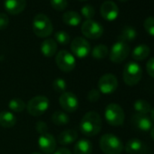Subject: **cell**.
<instances>
[{
  "label": "cell",
  "mask_w": 154,
  "mask_h": 154,
  "mask_svg": "<svg viewBox=\"0 0 154 154\" xmlns=\"http://www.w3.org/2000/svg\"><path fill=\"white\" fill-rule=\"evenodd\" d=\"M103 127V121L100 114L94 111L86 112L81 120L80 130L83 134L93 137L97 135Z\"/></svg>",
  "instance_id": "cell-1"
},
{
  "label": "cell",
  "mask_w": 154,
  "mask_h": 154,
  "mask_svg": "<svg viewBox=\"0 0 154 154\" xmlns=\"http://www.w3.org/2000/svg\"><path fill=\"white\" fill-rule=\"evenodd\" d=\"M100 148L105 154H121L124 146L119 137L112 133H106L100 139Z\"/></svg>",
  "instance_id": "cell-2"
},
{
  "label": "cell",
  "mask_w": 154,
  "mask_h": 154,
  "mask_svg": "<svg viewBox=\"0 0 154 154\" xmlns=\"http://www.w3.org/2000/svg\"><path fill=\"white\" fill-rule=\"evenodd\" d=\"M33 31L40 38L48 37L53 33V24L45 14H37L33 19Z\"/></svg>",
  "instance_id": "cell-3"
},
{
  "label": "cell",
  "mask_w": 154,
  "mask_h": 154,
  "mask_svg": "<svg viewBox=\"0 0 154 154\" xmlns=\"http://www.w3.org/2000/svg\"><path fill=\"white\" fill-rule=\"evenodd\" d=\"M142 77V69L136 62H129L123 68L122 78L128 86L138 85Z\"/></svg>",
  "instance_id": "cell-4"
},
{
  "label": "cell",
  "mask_w": 154,
  "mask_h": 154,
  "mask_svg": "<svg viewBox=\"0 0 154 154\" xmlns=\"http://www.w3.org/2000/svg\"><path fill=\"white\" fill-rule=\"evenodd\" d=\"M104 117L106 122L114 127L122 126L125 120V113L123 109L117 103H110L106 106L104 111Z\"/></svg>",
  "instance_id": "cell-5"
},
{
  "label": "cell",
  "mask_w": 154,
  "mask_h": 154,
  "mask_svg": "<svg viewBox=\"0 0 154 154\" xmlns=\"http://www.w3.org/2000/svg\"><path fill=\"white\" fill-rule=\"evenodd\" d=\"M50 106V102L47 97L37 95L32 98L26 104L27 112L35 117L40 116L45 113Z\"/></svg>",
  "instance_id": "cell-6"
},
{
  "label": "cell",
  "mask_w": 154,
  "mask_h": 154,
  "mask_svg": "<svg viewBox=\"0 0 154 154\" xmlns=\"http://www.w3.org/2000/svg\"><path fill=\"white\" fill-rule=\"evenodd\" d=\"M55 63L57 67L64 72H72L76 65L75 57L66 50H61L56 54Z\"/></svg>",
  "instance_id": "cell-7"
},
{
  "label": "cell",
  "mask_w": 154,
  "mask_h": 154,
  "mask_svg": "<svg viewBox=\"0 0 154 154\" xmlns=\"http://www.w3.org/2000/svg\"><path fill=\"white\" fill-rule=\"evenodd\" d=\"M129 54H130V46L128 45V44L118 40L111 48L110 60L112 63H120L128 57Z\"/></svg>",
  "instance_id": "cell-8"
},
{
  "label": "cell",
  "mask_w": 154,
  "mask_h": 154,
  "mask_svg": "<svg viewBox=\"0 0 154 154\" xmlns=\"http://www.w3.org/2000/svg\"><path fill=\"white\" fill-rule=\"evenodd\" d=\"M118 88V79L112 73L103 75L98 81V90L103 94H111Z\"/></svg>",
  "instance_id": "cell-9"
},
{
  "label": "cell",
  "mask_w": 154,
  "mask_h": 154,
  "mask_svg": "<svg viewBox=\"0 0 154 154\" xmlns=\"http://www.w3.org/2000/svg\"><path fill=\"white\" fill-rule=\"evenodd\" d=\"M81 30L83 35L89 39H99L103 34V26L93 19L85 20L81 26Z\"/></svg>",
  "instance_id": "cell-10"
},
{
  "label": "cell",
  "mask_w": 154,
  "mask_h": 154,
  "mask_svg": "<svg viewBox=\"0 0 154 154\" xmlns=\"http://www.w3.org/2000/svg\"><path fill=\"white\" fill-rule=\"evenodd\" d=\"M71 51L78 58H85L91 52L89 42L83 37H75L71 43Z\"/></svg>",
  "instance_id": "cell-11"
},
{
  "label": "cell",
  "mask_w": 154,
  "mask_h": 154,
  "mask_svg": "<svg viewBox=\"0 0 154 154\" xmlns=\"http://www.w3.org/2000/svg\"><path fill=\"white\" fill-rule=\"evenodd\" d=\"M59 104L66 112H73L79 107L76 95L71 92H64L59 97Z\"/></svg>",
  "instance_id": "cell-12"
},
{
  "label": "cell",
  "mask_w": 154,
  "mask_h": 154,
  "mask_svg": "<svg viewBox=\"0 0 154 154\" xmlns=\"http://www.w3.org/2000/svg\"><path fill=\"white\" fill-rule=\"evenodd\" d=\"M38 146L43 153L53 154L56 149V140L51 133H45L38 138Z\"/></svg>",
  "instance_id": "cell-13"
},
{
  "label": "cell",
  "mask_w": 154,
  "mask_h": 154,
  "mask_svg": "<svg viewBox=\"0 0 154 154\" xmlns=\"http://www.w3.org/2000/svg\"><path fill=\"white\" fill-rule=\"evenodd\" d=\"M131 122L133 127L138 129L140 131L147 132L151 130L153 127L152 121L150 117L148 114H141V113H136L132 115Z\"/></svg>",
  "instance_id": "cell-14"
},
{
  "label": "cell",
  "mask_w": 154,
  "mask_h": 154,
  "mask_svg": "<svg viewBox=\"0 0 154 154\" xmlns=\"http://www.w3.org/2000/svg\"><path fill=\"white\" fill-rule=\"evenodd\" d=\"M101 16L106 21H114L119 16V8L118 6L111 0L104 1L100 8Z\"/></svg>",
  "instance_id": "cell-15"
},
{
  "label": "cell",
  "mask_w": 154,
  "mask_h": 154,
  "mask_svg": "<svg viewBox=\"0 0 154 154\" xmlns=\"http://www.w3.org/2000/svg\"><path fill=\"white\" fill-rule=\"evenodd\" d=\"M4 7L7 12L11 15L22 13L26 7V0H5Z\"/></svg>",
  "instance_id": "cell-16"
},
{
  "label": "cell",
  "mask_w": 154,
  "mask_h": 154,
  "mask_svg": "<svg viewBox=\"0 0 154 154\" xmlns=\"http://www.w3.org/2000/svg\"><path fill=\"white\" fill-rule=\"evenodd\" d=\"M77 138H78V133L75 130H72V129H68L65 130L63 131H62L57 138V140L59 142V144L63 145V146H66L69 144H72V142H74Z\"/></svg>",
  "instance_id": "cell-17"
},
{
  "label": "cell",
  "mask_w": 154,
  "mask_h": 154,
  "mask_svg": "<svg viewBox=\"0 0 154 154\" xmlns=\"http://www.w3.org/2000/svg\"><path fill=\"white\" fill-rule=\"evenodd\" d=\"M57 51V43L52 39L47 38L45 39L41 45V53L45 57H52L56 54Z\"/></svg>",
  "instance_id": "cell-18"
},
{
  "label": "cell",
  "mask_w": 154,
  "mask_h": 154,
  "mask_svg": "<svg viewBox=\"0 0 154 154\" xmlns=\"http://www.w3.org/2000/svg\"><path fill=\"white\" fill-rule=\"evenodd\" d=\"M93 144L87 139H81L77 141L73 148V154H92Z\"/></svg>",
  "instance_id": "cell-19"
},
{
  "label": "cell",
  "mask_w": 154,
  "mask_h": 154,
  "mask_svg": "<svg viewBox=\"0 0 154 154\" xmlns=\"http://www.w3.org/2000/svg\"><path fill=\"white\" fill-rule=\"evenodd\" d=\"M17 123V118L15 114L8 111H3L0 112V126L4 128L14 127Z\"/></svg>",
  "instance_id": "cell-20"
},
{
  "label": "cell",
  "mask_w": 154,
  "mask_h": 154,
  "mask_svg": "<svg viewBox=\"0 0 154 154\" xmlns=\"http://www.w3.org/2000/svg\"><path fill=\"white\" fill-rule=\"evenodd\" d=\"M81 16L76 11L65 12L63 16V22L69 26H77L81 23Z\"/></svg>",
  "instance_id": "cell-21"
},
{
  "label": "cell",
  "mask_w": 154,
  "mask_h": 154,
  "mask_svg": "<svg viewBox=\"0 0 154 154\" xmlns=\"http://www.w3.org/2000/svg\"><path fill=\"white\" fill-rule=\"evenodd\" d=\"M150 54V49L147 45H137L132 53H131V56L135 61H143L144 59H146Z\"/></svg>",
  "instance_id": "cell-22"
},
{
  "label": "cell",
  "mask_w": 154,
  "mask_h": 154,
  "mask_svg": "<svg viewBox=\"0 0 154 154\" xmlns=\"http://www.w3.org/2000/svg\"><path fill=\"white\" fill-rule=\"evenodd\" d=\"M124 149L129 154H137L142 149V142L138 138H131L126 142Z\"/></svg>",
  "instance_id": "cell-23"
},
{
  "label": "cell",
  "mask_w": 154,
  "mask_h": 154,
  "mask_svg": "<svg viewBox=\"0 0 154 154\" xmlns=\"http://www.w3.org/2000/svg\"><path fill=\"white\" fill-rule=\"evenodd\" d=\"M137 37V31L135 28H133L132 26H125L120 35H119V41H122L124 43L127 42H132L134 39H136Z\"/></svg>",
  "instance_id": "cell-24"
},
{
  "label": "cell",
  "mask_w": 154,
  "mask_h": 154,
  "mask_svg": "<svg viewBox=\"0 0 154 154\" xmlns=\"http://www.w3.org/2000/svg\"><path fill=\"white\" fill-rule=\"evenodd\" d=\"M133 108L137 112V113H141V114H148L152 110L150 103L142 99L135 101L133 103Z\"/></svg>",
  "instance_id": "cell-25"
},
{
  "label": "cell",
  "mask_w": 154,
  "mask_h": 154,
  "mask_svg": "<svg viewBox=\"0 0 154 154\" xmlns=\"http://www.w3.org/2000/svg\"><path fill=\"white\" fill-rule=\"evenodd\" d=\"M51 121L53 122L54 124L58 125V126H63L66 125L70 122L69 116L62 111H56L53 113Z\"/></svg>",
  "instance_id": "cell-26"
},
{
  "label": "cell",
  "mask_w": 154,
  "mask_h": 154,
  "mask_svg": "<svg viewBox=\"0 0 154 154\" xmlns=\"http://www.w3.org/2000/svg\"><path fill=\"white\" fill-rule=\"evenodd\" d=\"M109 54V49L105 45H98L94 47L92 51V56L94 59L102 60Z\"/></svg>",
  "instance_id": "cell-27"
},
{
  "label": "cell",
  "mask_w": 154,
  "mask_h": 154,
  "mask_svg": "<svg viewBox=\"0 0 154 154\" xmlns=\"http://www.w3.org/2000/svg\"><path fill=\"white\" fill-rule=\"evenodd\" d=\"M8 108L14 112H21L26 108V104L23 100L15 98L8 103Z\"/></svg>",
  "instance_id": "cell-28"
},
{
  "label": "cell",
  "mask_w": 154,
  "mask_h": 154,
  "mask_svg": "<svg viewBox=\"0 0 154 154\" xmlns=\"http://www.w3.org/2000/svg\"><path fill=\"white\" fill-rule=\"evenodd\" d=\"M70 35L64 31H58L54 34V41L61 45H66L70 42Z\"/></svg>",
  "instance_id": "cell-29"
},
{
  "label": "cell",
  "mask_w": 154,
  "mask_h": 154,
  "mask_svg": "<svg viewBox=\"0 0 154 154\" xmlns=\"http://www.w3.org/2000/svg\"><path fill=\"white\" fill-rule=\"evenodd\" d=\"M52 85H53L54 91L56 92V93H60V94L64 93L65 90H66V87H67V84L64 81V79H63V78L54 79Z\"/></svg>",
  "instance_id": "cell-30"
},
{
  "label": "cell",
  "mask_w": 154,
  "mask_h": 154,
  "mask_svg": "<svg viewBox=\"0 0 154 154\" xmlns=\"http://www.w3.org/2000/svg\"><path fill=\"white\" fill-rule=\"evenodd\" d=\"M81 14L86 20H91L95 15V10L91 5H85L81 8Z\"/></svg>",
  "instance_id": "cell-31"
},
{
  "label": "cell",
  "mask_w": 154,
  "mask_h": 154,
  "mask_svg": "<svg viewBox=\"0 0 154 154\" xmlns=\"http://www.w3.org/2000/svg\"><path fill=\"white\" fill-rule=\"evenodd\" d=\"M145 31L151 36H154V17H147L143 22Z\"/></svg>",
  "instance_id": "cell-32"
},
{
  "label": "cell",
  "mask_w": 154,
  "mask_h": 154,
  "mask_svg": "<svg viewBox=\"0 0 154 154\" xmlns=\"http://www.w3.org/2000/svg\"><path fill=\"white\" fill-rule=\"evenodd\" d=\"M51 7L56 11H63L68 6L67 0H51Z\"/></svg>",
  "instance_id": "cell-33"
},
{
  "label": "cell",
  "mask_w": 154,
  "mask_h": 154,
  "mask_svg": "<svg viewBox=\"0 0 154 154\" xmlns=\"http://www.w3.org/2000/svg\"><path fill=\"white\" fill-rule=\"evenodd\" d=\"M101 97V93L98 89H92L87 94V100L91 103H96Z\"/></svg>",
  "instance_id": "cell-34"
},
{
  "label": "cell",
  "mask_w": 154,
  "mask_h": 154,
  "mask_svg": "<svg viewBox=\"0 0 154 154\" xmlns=\"http://www.w3.org/2000/svg\"><path fill=\"white\" fill-rule=\"evenodd\" d=\"M35 130L40 135H42V134H45L48 131V126L45 122L39 121L35 123Z\"/></svg>",
  "instance_id": "cell-35"
},
{
  "label": "cell",
  "mask_w": 154,
  "mask_h": 154,
  "mask_svg": "<svg viewBox=\"0 0 154 154\" xmlns=\"http://www.w3.org/2000/svg\"><path fill=\"white\" fill-rule=\"evenodd\" d=\"M9 25V18L5 13H0V30L6 29Z\"/></svg>",
  "instance_id": "cell-36"
},
{
  "label": "cell",
  "mask_w": 154,
  "mask_h": 154,
  "mask_svg": "<svg viewBox=\"0 0 154 154\" xmlns=\"http://www.w3.org/2000/svg\"><path fill=\"white\" fill-rule=\"evenodd\" d=\"M146 70L148 74L154 78V57H151L148 60L146 63Z\"/></svg>",
  "instance_id": "cell-37"
},
{
  "label": "cell",
  "mask_w": 154,
  "mask_h": 154,
  "mask_svg": "<svg viewBox=\"0 0 154 154\" xmlns=\"http://www.w3.org/2000/svg\"><path fill=\"white\" fill-rule=\"evenodd\" d=\"M53 154H72V153L67 148L62 147V148H59L58 149H56Z\"/></svg>",
  "instance_id": "cell-38"
},
{
  "label": "cell",
  "mask_w": 154,
  "mask_h": 154,
  "mask_svg": "<svg viewBox=\"0 0 154 154\" xmlns=\"http://www.w3.org/2000/svg\"><path fill=\"white\" fill-rule=\"evenodd\" d=\"M150 119H151L152 122H154V108H152V110L150 112Z\"/></svg>",
  "instance_id": "cell-39"
},
{
  "label": "cell",
  "mask_w": 154,
  "mask_h": 154,
  "mask_svg": "<svg viewBox=\"0 0 154 154\" xmlns=\"http://www.w3.org/2000/svg\"><path fill=\"white\" fill-rule=\"evenodd\" d=\"M149 131H150V137H151V139L154 140V127H152L151 130H150Z\"/></svg>",
  "instance_id": "cell-40"
},
{
  "label": "cell",
  "mask_w": 154,
  "mask_h": 154,
  "mask_svg": "<svg viewBox=\"0 0 154 154\" xmlns=\"http://www.w3.org/2000/svg\"><path fill=\"white\" fill-rule=\"evenodd\" d=\"M32 154H43V153H40V152H33Z\"/></svg>",
  "instance_id": "cell-41"
},
{
  "label": "cell",
  "mask_w": 154,
  "mask_h": 154,
  "mask_svg": "<svg viewBox=\"0 0 154 154\" xmlns=\"http://www.w3.org/2000/svg\"><path fill=\"white\" fill-rule=\"evenodd\" d=\"M119 1H121V2H126V1H128V0H119Z\"/></svg>",
  "instance_id": "cell-42"
},
{
  "label": "cell",
  "mask_w": 154,
  "mask_h": 154,
  "mask_svg": "<svg viewBox=\"0 0 154 154\" xmlns=\"http://www.w3.org/2000/svg\"><path fill=\"white\" fill-rule=\"evenodd\" d=\"M79 1H86V0H79Z\"/></svg>",
  "instance_id": "cell-43"
}]
</instances>
